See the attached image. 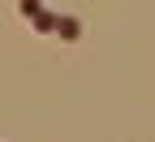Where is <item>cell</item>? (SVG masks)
Masks as SVG:
<instances>
[{
    "label": "cell",
    "mask_w": 155,
    "mask_h": 142,
    "mask_svg": "<svg viewBox=\"0 0 155 142\" xmlns=\"http://www.w3.org/2000/svg\"><path fill=\"white\" fill-rule=\"evenodd\" d=\"M56 35L73 43V39H82V22H78V17H56Z\"/></svg>",
    "instance_id": "cell-1"
},
{
    "label": "cell",
    "mask_w": 155,
    "mask_h": 142,
    "mask_svg": "<svg viewBox=\"0 0 155 142\" xmlns=\"http://www.w3.org/2000/svg\"><path fill=\"white\" fill-rule=\"evenodd\" d=\"M56 17H61V13L39 9V13H35V30H39V35H52V30H56Z\"/></svg>",
    "instance_id": "cell-2"
},
{
    "label": "cell",
    "mask_w": 155,
    "mask_h": 142,
    "mask_svg": "<svg viewBox=\"0 0 155 142\" xmlns=\"http://www.w3.org/2000/svg\"><path fill=\"white\" fill-rule=\"evenodd\" d=\"M17 5H22V13H26V17H35V13H39V0H17Z\"/></svg>",
    "instance_id": "cell-3"
}]
</instances>
